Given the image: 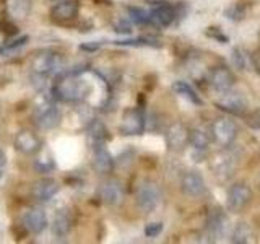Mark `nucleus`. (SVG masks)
<instances>
[{"label": "nucleus", "instance_id": "10", "mask_svg": "<svg viewBox=\"0 0 260 244\" xmlns=\"http://www.w3.org/2000/svg\"><path fill=\"white\" fill-rule=\"evenodd\" d=\"M166 143L169 146V150L173 151H181L185 148V145L189 143V130H187L185 126L179 124H173L166 132Z\"/></svg>", "mask_w": 260, "mask_h": 244}, {"label": "nucleus", "instance_id": "34", "mask_svg": "<svg viewBox=\"0 0 260 244\" xmlns=\"http://www.w3.org/2000/svg\"><path fill=\"white\" fill-rule=\"evenodd\" d=\"M226 16L230 20H241L244 16V10L239 7H231L230 10H226Z\"/></svg>", "mask_w": 260, "mask_h": 244}, {"label": "nucleus", "instance_id": "20", "mask_svg": "<svg viewBox=\"0 0 260 244\" xmlns=\"http://www.w3.org/2000/svg\"><path fill=\"white\" fill-rule=\"evenodd\" d=\"M208 230L210 234L216 239H223L230 234V222L223 214H213L208 220Z\"/></svg>", "mask_w": 260, "mask_h": 244}, {"label": "nucleus", "instance_id": "11", "mask_svg": "<svg viewBox=\"0 0 260 244\" xmlns=\"http://www.w3.org/2000/svg\"><path fill=\"white\" fill-rule=\"evenodd\" d=\"M151 21L159 26H169L176 20V8L168 2H153L151 4Z\"/></svg>", "mask_w": 260, "mask_h": 244}, {"label": "nucleus", "instance_id": "15", "mask_svg": "<svg viewBox=\"0 0 260 244\" xmlns=\"http://www.w3.org/2000/svg\"><path fill=\"white\" fill-rule=\"evenodd\" d=\"M86 137H88V142L91 145V148H98V146H104L106 140L109 138L108 135V129L103 124L101 120L93 119L91 122L88 124L86 127Z\"/></svg>", "mask_w": 260, "mask_h": 244}, {"label": "nucleus", "instance_id": "8", "mask_svg": "<svg viewBox=\"0 0 260 244\" xmlns=\"http://www.w3.org/2000/svg\"><path fill=\"white\" fill-rule=\"evenodd\" d=\"M181 191L187 197H200L205 194V181L199 171H187L181 179Z\"/></svg>", "mask_w": 260, "mask_h": 244}, {"label": "nucleus", "instance_id": "24", "mask_svg": "<svg viewBox=\"0 0 260 244\" xmlns=\"http://www.w3.org/2000/svg\"><path fill=\"white\" fill-rule=\"evenodd\" d=\"M72 230V220L67 214H57L52 223V233L57 238H63Z\"/></svg>", "mask_w": 260, "mask_h": 244}, {"label": "nucleus", "instance_id": "17", "mask_svg": "<svg viewBox=\"0 0 260 244\" xmlns=\"http://www.w3.org/2000/svg\"><path fill=\"white\" fill-rule=\"evenodd\" d=\"M52 18L57 21H70L73 18H77L78 15V2L75 0H65V2H59L52 7L51 10Z\"/></svg>", "mask_w": 260, "mask_h": 244}, {"label": "nucleus", "instance_id": "19", "mask_svg": "<svg viewBox=\"0 0 260 244\" xmlns=\"http://www.w3.org/2000/svg\"><path fill=\"white\" fill-rule=\"evenodd\" d=\"M93 168L98 174H109L114 169V158L104 146H98V148H94Z\"/></svg>", "mask_w": 260, "mask_h": 244}, {"label": "nucleus", "instance_id": "14", "mask_svg": "<svg viewBox=\"0 0 260 244\" xmlns=\"http://www.w3.org/2000/svg\"><path fill=\"white\" fill-rule=\"evenodd\" d=\"M233 73L226 67H216L210 75V85L216 93H226L233 86Z\"/></svg>", "mask_w": 260, "mask_h": 244}, {"label": "nucleus", "instance_id": "25", "mask_svg": "<svg viewBox=\"0 0 260 244\" xmlns=\"http://www.w3.org/2000/svg\"><path fill=\"white\" fill-rule=\"evenodd\" d=\"M231 241L236 244H247L254 241V231H252L250 225L247 223H239L234 228V231L231 234Z\"/></svg>", "mask_w": 260, "mask_h": 244}, {"label": "nucleus", "instance_id": "33", "mask_svg": "<svg viewBox=\"0 0 260 244\" xmlns=\"http://www.w3.org/2000/svg\"><path fill=\"white\" fill-rule=\"evenodd\" d=\"M114 28H116V33H119V35H130V33H132V26H130V23L125 20L116 21L114 23Z\"/></svg>", "mask_w": 260, "mask_h": 244}, {"label": "nucleus", "instance_id": "2", "mask_svg": "<svg viewBox=\"0 0 260 244\" xmlns=\"http://www.w3.org/2000/svg\"><path fill=\"white\" fill-rule=\"evenodd\" d=\"M31 69L35 73H39V75H44L49 78L60 75L65 70V57L54 51H44L35 57Z\"/></svg>", "mask_w": 260, "mask_h": 244}, {"label": "nucleus", "instance_id": "6", "mask_svg": "<svg viewBox=\"0 0 260 244\" xmlns=\"http://www.w3.org/2000/svg\"><path fill=\"white\" fill-rule=\"evenodd\" d=\"M211 134H213V138L218 145H230L234 138H236V134H238V127L234 126V122L230 120V119H216L213 122V126H211Z\"/></svg>", "mask_w": 260, "mask_h": 244}, {"label": "nucleus", "instance_id": "27", "mask_svg": "<svg viewBox=\"0 0 260 244\" xmlns=\"http://www.w3.org/2000/svg\"><path fill=\"white\" fill-rule=\"evenodd\" d=\"M128 16H130V20L137 24H151L153 23L150 12L143 10V8L128 7Z\"/></svg>", "mask_w": 260, "mask_h": 244}, {"label": "nucleus", "instance_id": "31", "mask_svg": "<svg viewBox=\"0 0 260 244\" xmlns=\"http://www.w3.org/2000/svg\"><path fill=\"white\" fill-rule=\"evenodd\" d=\"M233 64H234V67H238L239 70H244L247 67V55L244 54L241 49H234L233 51Z\"/></svg>", "mask_w": 260, "mask_h": 244}, {"label": "nucleus", "instance_id": "4", "mask_svg": "<svg viewBox=\"0 0 260 244\" xmlns=\"http://www.w3.org/2000/svg\"><path fill=\"white\" fill-rule=\"evenodd\" d=\"M32 119H35L36 124L44 129V130H51L54 127H57L60 124L62 114L59 111V108H55L52 103H43L39 104L35 109V114H32Z\"/></svg>", "mask_w": 260, "mask_h": 244}, {"label": "nucleus", "instance_id": "21", "mask_svg": "<svg viewBox=\"0 0 260 244\" xmlns=\"http://www.w3.org/2000/svg\"><path fill=\"white\" fill-rule=\"evenodd\" d=\"M31 12V0H7V13L12 20H24Z\"/></svg>", "mask_w": 260, "mask_h": 244}, {"label": "nucleus", "instance_id": "30", "mask_svg": "<svg viewBox=\"0 0 260 244\" xmlns=\"http://www.w3.org/2000/svg\"><path fill=\"white\" fill-rule=\"evenodd\" d=\"M119 46H130V47H140V46H158L154 44L151 39H124V41H116Z\"/></svg>", "mask_w": 260, "mask_h": 244}, {"label": "nucleus", "instance_id": "23", "mask_svg": "<svg viewBox=\"0 0 260 244\" xmlns=\"http://www.w3.org/2000/svg\"><path fill=\"white\" fill-rule=\"evenodd\" d=\"M189 143L192 145L193 150L203 151L210 145V137L203 129H193L189 130Z\"/></svg>", "mask_w": 260, "mask_h": 244}, {"label": "nucleus", "instance_id": "3", "mask_svg": "<svg viewBox=\"0 0 260 244\" xmlns=\"http://www.w3.org/2000/svg\"><path fill=\"white\" fill-rule=\"evenodd\" d=\"M161 202V191L159 187L154 184V182H150V181H145L138 186L137 189V205L140 207L142 211L145 214H150L154 208L159 205Z\"/></svg>", "mask_w": 260, "mask_h": 244}, {"label": "nucleus", "instance_id": "32", "mask_svg": "<svg viewBox=\"0 0 260 244\" xmlns=\"http://www.w3.org/2000/svg\"><path fill=\"white\" fill-rule=\"evenodd\" d=\"M161 231H162L161 223H148L145 226V234L148 236V238H156Z\"/></svg>", "mask_w": 260, "mask_h": 244}, {"label": "nucleus", "instance_id": "1", "mask_svg": "<svg viewBox=\"0 0 260 244\" xmlns=\"http://www.w3.org/2000/svg\"><path fill=\"white\" fill-rule=\"evenodd\" d=\"M52 95H55L57 100L67 103H78L86 98L88 83L78 73L63 72L60 73V78L52 86Z\"/></svg>", "mask_w": 260, "mask_h": 244}, {"label": "nucleus", "instance_id": "28", "mask_svg": "<svg viewBox=\"0 0 260 244\" xmlns=\"http://www.w3.org/2000/svg\"><path fill=\"white\" fill-rule=\"evenodd\" d=\"M55 168V163L52 160V157H47V155H39V157L35 160V169L41 174H47Z\"/></svg>", "mask_w": 260, "mask_h": 244}, {"label": "nucleus", "instance_id": "12", "mask_svg": "<svg viewBox=\"0 0 260 244\" xmlns=\"http://www.w3.org/2000/svg\"><path fill=\"white\" fill-rule=\"evenodd\" d=\"M100 195L106 205H117L124 199V189L116 179H108L101 184Z\"/></svg>", "mask_w": 260, "mask_h": 244}, {"label": "nucleus", "instance_id": "36", "mask_svg": "<svg viewBox=\"0 0 260 244\" xmlns=\"http://www.w3.org/2000/svg\"><path fill=\"white\" fill-rule=\"evenodd\" d=\"M0 176H2V173H0Z\"/></svg>", "mask_w": 260, "mask_h": 244}, {"label": "nucleus", "instance_id": "22", "mask_svg": "<svg viewBox=\"0 0 260 244\" xmlns=\"http://www.w3.org/2000/svg\"><path fill=\"white\" fill-rule=\"evenodd\" d=\"M213 171L219 179H228L234 171V158L231 155H219L213 161Z\"/></svg>", "mask_w": 260, "mask_h": 244}, {"label": "nucleus", "instance_id": "35", "mask_svg": "<svg viewBox=\"0 0 260 244\" xmlns=\"http://www.w3.org/2000/svg\"><path fill=\"white\" fill-rule=\"evenodd\" d=\"M100 47H101V43H86L80 46L81 51H96V49H100Z\"/></svg>", "mask_w": 260, "mask_h": 244}, {"label": "nucleus", "instance_id": "5", "mask_svg": "<svg viewBox=\"0 0 260 244\" xmlns=\"http://www.w3.org/2000/svg\"><path fill=\"white\" fill-rule=\"evenodd\" d=\"M145 124H146V120H145L143 112L138 108H132L124 112L119 130L122 135H140L145 130Z\"/></svg>", "mask_w": 260, "mask_h": 244}, {"label": "nucleus", "instance_id": "13", "mask_svg": "<svg viewBox=\"0 0 260 244\" xmlns=\"http://www.w3.org/2000/svg\"><path fill=\"white\" fill-rule=\"evenodd\" d=\"M59 189H60V186L55 179L44 177L32 186V197L39 202H47V200H51L57 192H59Z\"/></svg>", "mask_w": 260, "mask_h": 244}, {"label": "nucleus", "instance_id": "18", "mask_svg": "<svg viewBox=\"0 0 260 244\" xmlns=\"http://www.w3.org/2000/svg\"><path fill=\"white\" fill-rule=\"evenodd\" d=\"M219 109L228 111L231 114H241L246 109V101L239 93H233V92H226L221 93V100L218 101Z\"/></svg>", "mask_w": 260, "mask_h": 244}, {"label": "nucleus", "instance_id": "29", "mask_svg": "<svg viewBox=\"0 0 260 244\" xmlns=\"http://www.w3.org/2000/svg\"><path fill=\"white\" fill-rule=\"evenodd\" d=\"M28 39H29L28 36H21V38H16V39L10 41V43H5L2 47H0V54L5 55V54L12 52V51H16V49H20V47H23L24 44H26Z\"/></svg>", "mask_w": 260, "mask_h": 244}, {"label": "nucleus", "instance_id": "26", "mask_svg": "<svg viewBox=\"0 0 260 244\" xmlns=\"http://www.w3.org/2000/svg\"><path fill=\"white\" fill-rule=\"evenodd\" d=\"M173 89H174V92H176L177 95H181V96L185 98V100H189L190 103L197 104V106L202 104L200 96H199L197 93H195V89H193L189 83H185V81H174Z\"/></svg>", "mask_w": 260, "mask_h": 244}, {"label": "nucleus", "instance_id": "9", "mask_svg": "<svg viewBox=\"0 0 260 244\" xmlns=\"http://www.w3.org/2000/svg\"><path fill=\"white\" fill-rule=\"evenodd\" d=\"M250 189L246 184H234L228 191L226 205L231 211H241L250 200Z\"/></svg>", "mask_w": 260, "mask_h": 244}, {"label": "nucleus", "instance_id": "16", "mask_svg": "<svg viewBox=\"0 0 260 244\" xmlns=\"http://www.w3.org/2000/svg\"><path fill=\"white\" fill-rule=\"evenodd\" d=\"M23 223H24V226H26L31 233L39 234V233H43L47 228V217H46V214H44L43 210L32 208V210H28L26 214H24Z\"/></svg>", "mask_w": 260, "mask_h": 244}, {"label": "nucleus", "instance_id": "7", "mask_svg": "<svg viewBox=\"0 0 260 244\" xmlns=\"http://www.w3.org/2000/svg\"><path fill=\"white\" fill-rule=\"evenodd\" d=\"M15 148L23 155H38L41 151V138L31 130H20L15 137Z\"/></svg>", "mask_w": 260, "mask_h": 244}]
</instances>
